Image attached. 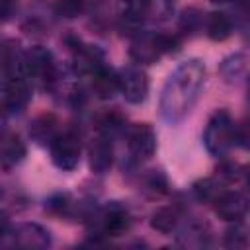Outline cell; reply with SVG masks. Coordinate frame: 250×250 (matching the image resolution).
<instances>
[{"mask_svg":"<svg viewBox=\"0 0 250 250\" xmlns=\"http://www.w3.org/2000/svg\"><path fill=\"white\" fill-rule=\"evenodd\" d=\"M10 230H12V223H10V217L0 211V242L6 240L10 236Z\"/></svg>","mask_w":250,"mask_h":250,"instance_id":"cell-29","label":"cell"},{"mask_svg":"<svg viewBox=\"0 0 250 250\" xmlns=\"http://www.w3.org/2000/svg\"><path fill=\"white\" fill-rule=\"evenodd\" d=\"M203 31H205V35L211 41H225L234 31V20L227 12H211V14H205Z\"/></svg>","mask_w":250,"mask_h":250,"instance_id":"cell-18","label":"cell"},{"mask_svg":"<svg viewBox=\"0 0 250 250\" xmlns=\"http://www.w3.org/2000/svg\"><path fill=\"white\" fill-rule=\"evenodd\" d=\"M125 143L129 156L135 162H145L156 152V133L148 123H133L125 129Z\"/></svg>","mask_w":250,"mask_h":250,"instance_id":"cell-7","label":"cell"},{"mask_svg":"<svg viewBox=\"0 0 250 250\" xmlns=\"http://www.w3.org/2000/svg\"><path fill=\"white\" fill-rule=\"evenodd\" d=\"M6 113H8V111H6V107H4V102H0V123L4 121V117H6Z\"/></svg>","mask_w":250,"mask_h":250,"instance_id":"cell-31","label":"cell"},{"mask_svg":"<svg viewBox=\"0 0 250 250\" xmlns=\"http://www.w3.org/2000/svg\"><path fill=\"white\" fill-rule=\"evenodd\" d=\"M176 232L184 246H205L209 240V227L201 221H182Z\"/></svg>","mask_w":250,"mask_h":250,"instance_id":"cell-20","label":"cell"},{"mask_svg":"<svg viewBox=\"0 0 250 250\" xmlns=\"http://www.w3.org/2000/svg\"><path fill=\"white\" fill-rule=\"evenodd\" d=\"M49 154L55 168L61 172H72L82 158V137L76 129L66 127L57 133V137L49 143Z\"/></svg>","mask_w":250,"mask_h":250,"instance_id":"cell-5","label":"cell"},{"mask_svg":"<svg viewBox=\"0 0 250 250\" xmlns=\"http://www.w3.org/2000/svg\"><path fill=\"white\" fill-rule=\"evenodd\" d=\"M213 211L219 219L227 221V223H234V221H242L246 217L248 211V199L242 191L238 189H223L215 199H213Z\"/></svg>","mask_w":250,"mask_h":250,"instance_id":"cell-10","label":"cell"},{"mask_svg":"<svg viewBox=\"0 0 250 250\" xmlns=\"http://www.w3.org/2000/svg\"><path fill=\"white\" fill-rule=\"evenodd\" d=\"M215 178L227 186V188H232V186H238L240 182L246 180V166H242L240 162H232V160H225L219 164V168L215 170Z\"/></svg>","mask_w":250,"mask_h":250,"instance_id":"cell-23","label":"cell"},{"mask_svg":"<svg viewBox=\"0 0 250 250\" xmlns=\"http://www.w3.org/2000/svg\"><path fill=\"white\" fill-rule=\"evenodd\" d=\"M25 143L21 141V137L14 131H4L0 133V166L4 170H12L18 164H21V160L25 158Z\"/></svg>","mask_w":250,"mask_h":250,"instance_id":"cell-14","label":"cell"},{"mask_svg":"<svg viewBox=\"0 0 250 250\" xmlns=\"http://www.w3.org/2000/svg\"><path fill=\"white\" fill-rule=\"evenodd\" d=\"M141 189L150 197H160V195H164L168 191V180L160 170H148L143 176Z\"/></svg>","mask_w":250,"mask_h":250,"instance_id":"cell-25","label":"cell"},{"mask_svg":"<svg viewBox=\"0 0 250 250\" xmlns=\"http://www.w3.org/2000/svg\"><path fill=\"white\" fill-rule=\"evenodd\" d=\"M18 10V0H0V21H10Z\"/></svg>","mask_w":250,"mask_h":250,"instance_id":"cell-28","label":"cell"},{"mask_svg":"<svg viewBox=\"0 0 250 250\" xmlns=\"http://www.w3.org/2000/svg\"><path fill=\"white\" fill-rule=\"evenodd\" d=\"M86 10V0H57L55 2V12L61 18L72 20L78 18Z\"/></svg>","mask_w":250,"mask_h":250,"instance_id":"cell-27","label":"cell"},{"mask_svg":"<svg viewBox=\"0 0 250 250\" xmlns=\"http://www.w3.org/2000/svg\"><path fill=\"white\" fill-rule=\"evenodd\" d=\"M90 229L98 238H111L121 236L131 229V215L125 205L119 201H109L104 207H94L90 217L86 219Z\"/></svg>","mask_w":250,"mask_h":250,"instance_id":"cell-4","label":"cell"},{"mask_svg":"<svg viewBox=\"0 0 250 250\" xmlns=\"http://www.w3.org/2000/svg\"><path fill=\"white\" fill-rule=\"evenodd\" d=\"M236 145H238V123L232 119V115L227 109H217L209 117L203 129L205 150L211 156L221 158Z\"/></svg>","mask_w":250,"mask_h":250,"instance_id":"cell-3","label":"cell"},{"mask_svg":"<svg viewBox=\"0 0 250 250\" xmlns=\"http://www.w3.org/2000/svg\"><path fill=\"white\" fill-rule=\"evenodd\" d=\"M70 53H72V66L78 74H86L90 76L96 68H100L104 62V53L94 47V45H86L80 39H72L68 41Z\"/></svg>","mask_w":250,"mask_h":250,"instance_id":"cell-12","label":"cell"},{"mask_svg":"<svg viewBox=\"0 0 250 250\" xmlns=\"http://www.w3.org/2000/svg\"><path fill=\"white\" fill-rule=\"evenodd\" d=\"M205 84V64L199 59H186L182 61L166 78L162 92H160V117L176 125L188 117L193 109L195 102L199 100L201 88Z\"/></svg>","mask_w":250,"mask_h":250,"instance_id":"cell-1","label":"cell"},{"mask_svg":"<svg viewBox=\"0 0 250 250\" xmlns=\"http://www.w3.org/2000/svg\"><path fill=\"white\" fill-rule=\"evenodd\" d=\"M23 66H25V74L31 80L39 82L43 88L53 90V86L59 80V70L53 59V53L41 45H35L27 51H23Z\"/></svg>","mask_w":250,"mask_h":250,"instance_id":"cell-6","label":"cell"},{"mask_svg":"<svg viewBox=\"0 0 250 250\" xmlns=\"http://www.w3.org/2000/svg\"><path fill=\"white\" fill-rule=\"evenodd\" d=\"M0 195H2V191H0Z\"/></svg>","mask_w":250,"mask_h":250,"instance_id":"cell-33","label":"cell"},{"mask_svg":"<svg viewBox=\"0 0 250 250\" xmlns=\"http://www.w3.org/2000/svg\"><path fill=\"white\" fill-rule=\"evenodd\" d=\"M209 2L219 4V6H227V4H234V2H238V0H209Z\"/></svg>","mask_w":250,"mask_h":250,"instance_id":"cell-30","label":"cell"},{"mask_svg":"<svg viewBox=\"0 0 250 250\" xmlns=\"http://www.w3.org/2000/svg\"><path fill=\"white\" fill-rule=\"evenodd\" d=\"M180 49L178 33H160L152 29H139L129 39V59L139 64H154L166 53H174Z\"/></svg>","mask_w":250,"mask_h":250,"instance_id":"cell-2","label":"cell"},{"mask_svg":"<svg viewBox=\"0 0 250 250\" xmlns=\"http://www.w3.org/2000/svg\"><path fill=\"white\" fill-rule=\"evenodd\" d=\"M59 131H61V123L53 113H41L29 125L31 141L37 145H43V146H49V143L57 137Z\"/></svg>","mask_w":250,"mask_h":250,"instance_id":"cell-17","label":"cell"},{"mask_svg":"<svg viewBox=\"0 0 250 250\" xmlns=\"http://www.w3.org/2000/svg\"><path fill=\"white\" fill-rule=\"evenodd\" d=\"M203 25H205V12L197 8H186L178 18V35L191 37L203 31Z\"/></svg>","mask_w":250,"mask_h":250,"instance_id":"cell-22","label":"cell"},{"mask_svg":"<svg viewBox=\"0 0 250 250\" xmlns=\"http://www.w3.org/2000/svg\"><path fill=\"white\" fill-rule=\"evenodd\" d=\"M92 92L100 100H111L115 94H119V74L107 64H102L92 74Z\"/></svg>","mask_w":250,"mask_h":250,"instance_id":"cell-15","label":"cell"},{"mask_svg":"<svg viewBox=\"0 0 250 250\" xmlns=\"http://www.w3.org/2000/svg\"><path fill=\"white\" fill-rule=\"evenodd\" d=\"M246 66H248V57L244 53H232L219 62V74L227 84H236L238 80L244 78Z\"/></svg>","mask_w":250,"mask_h":250,"instance_id":"cell-19","label":"cell"},{"mask_svg":"<svg viewBox=\"0 0 250 250\" xmlns=\"http://www.w3.org/2000/svg\"><path fill=\"white\" fill-rule=\"evenodd\" d=\"M88 164L94 174H105L113 164V145L105 135L96 133L88 145Z\"/></svg>","mask_w":250,"mask_h":250,"instance_id":"cell-13","label":"cell"},{"mask_svg":"<svg viewBox=\"0 0 250 250\" xmlns=\"http://www.w3.org/2000/svg\"><path fill=\"white\" fill-rule=\"evenodd\" d=\"M121 2H125V4H129V2H133V0H121Z\"/></svg>","mask_w":250,"mask_h":250,"instance_id":"cell-32","label":"cell"},{"mask_svg":"<svg viewBox=\"0 0 250 250\" xmlns=\"http://www.w3.org/2000/svg\"><path fill=\"white\" fill-rule=\"evenodd\" d=\"M8 238L14 246L25 250H43L53 244L51 232L39 223H20L16 227L12 225Z\"/></svg>","mask_w":250,"mask_h":250,"instance_id":"cell-9","label":"cell"},{"mask_svg":"<svg viewBox=\"0 0 250 250\" xmlns=\"http://www.w3.org/2000/svg\"><path fill=\"white\" fill-rule=\"evenodd\" d=\"M225 246L229 248H246L248 246V229L244 221H234L225 232Z\"/></svg>","mask_w":250,"mask_h":250,"instance_id":"cell-26","label":"cell"},{"mask_svg":"<svg viewBox=\"0 0 250 250\" xmlns=\"http://www.w3.org/2000/svg\"><path fill=\"white\" fill-rule=\"evenodd\" d=\"M184 221V211L178 203L162 205L150 215V227L160 234H172Z\"/></svg>","mask_w":250,"mask_h":250,"instance_id":"cell-16","label":"cell"},{"mask_svg":"<svg viewBox=\"0 0 250 250\" xmlns=\"http://www.w3.org/2000/svg\"><path fill=\"white\" fill-rule=\"evenodd\" d=\"M125 129H127L125 117L117 109H105L96 117V133L105 135L111 141H113V137L125 133Z\"/></svg>","mask_w":250,"mask_h":250,"instance_id":"cell-21","label":"cell"},{"mask_svg":"<svg viewBox=\"0 0 250 250\" xmlns=\"http://www.w3.org/2000/svg\"><path fill=\"white\" fill-rule=\"evenodd\" d=\"M223 189H227V186H223L215 176H211V178H201V180H197L193 186H191V193H193V197L197 199V201H203V203H213V199L223 191Z\"/></svg>","mask_w":250,"mask_h":250,"instance_id":"cell-24","label":"cell"},{"mask_svg":"<svg viewBox=\"0 0 250 250\" xmlns=\"http://www.w3.org/2000/svg\"><path fill=\"white\" fill-rule=\"evenodd\" d=\"M31 100V82L27 76H14L4 80V107L8 113H20Z\"/></svg>","mask_w":250,"mask_h":250,"instance_id":"cell-11","label":"cell"},{"mask_svg":"<svg viewBox=\"0 0 250 250\" xmlns=\"http://www.w3.org/2000/svg\"><path fill=\"white\" fill-rule=\"evenodd\" d=\"M119 74V94L125 98L127 104L139 105L148 96V76L139 64H129L117 70Z\"/></svg>","mask_w":250,"mask_h":250,"instance_id":"cell-8","label":"cell"}]
</instances>
